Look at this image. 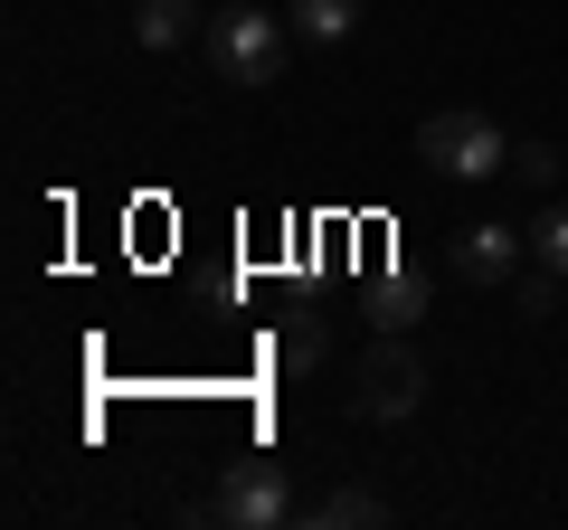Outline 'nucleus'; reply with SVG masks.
Returning <instances> with one entry per match:
<instances>
[{
	"label": "nucleus",
	"instance_id": "obj_1",
	"mask_svg": "<svg viewBox=\"0 0 568 530\" xmlns=\"http://www.w3.org/2000/svg\"><path fill=\"white\" fill-rule=\"evenodd\" d=\"M417 162L446 171V181H493V171H511V143H503V123H493V114L446 104V114L417 123Z\"/></svg>",
	"mask_w": 568,
	"mask_h": 530
},
{
	"label": "nucleus",
	"instance_id": "obj_2",
	"mask_svg": "<svg viewBox=\"0 0 568 530\" xmlns=\"http://www.w3.org/2000/svg\"><path fill=\"white\" fill-rule=\"evenodd\" d=\"M209 521L219 530H284L294 521V473L284 465H227L209 492Z\"/></svg>",
	"mask_w": 568,
	"mask_h": 530
},
{
	"label": "nucleus",
	"instance_id": "obj_3",
	"mask_svg": "<svg viewBox=\"0 0 568 530\" xmlns=\"http://www.w3.org/2000/svg\"><path fill=\"white\" fill-rule=\"evenodd\" d=\"M426 398V360L407 342H379L361 360V379H351V417H369V427H398V417H417Z\"/></svg>",
	"mask_w": 568,
	"mask_h": 530
},
{
	"label": "nucleus",
	"instance_id": "obj_4",
	"mask_svg": "<svg viewBox=\"0 0 568 530\" xmlns=\"http://www.w3.org/2000/svg\"><path fill=\"white\" fill-rule=\"evenodd\" d=\"M209 67H219L227 85H275L284 20H265V10H227V20H209Z\"/></svg>",
	"mask_w": 568,
	"mask_h": 530
},
{
	"label": "nucleus",
	"instance_id": "obj_5",
	"mask_svg": "<svg viewBox=\"0 0 568 530\" xmlns=\"http://www.w3.org/2000/svg\"><path fill=\"white\" fill-rule=\"evenodd\" d=\"M521 265H530V227L484 218V227H465V237H455V275H465V285H511Z\"/></svg>",
	"mask_w": 568,
	"mask_h": 530
},
{
	"label": "nucleus",
	"instance_id": "obj_6",
	"mask_svg": "<svg viewBox=\"0 0 568 530\" xmlns=\"http://www.w3.org/2000/svg\"><path fill=\"white\" fill-rule=\"evenodd\" d=\"M284 29L313 48H342L351 29H361V0H284Z\"/></svg>",
	"mask_w": 568,
	"mask_h": 530
},
{
	"label": "nucleus",
	"instance_id": "obj_7",
	"mask_svg": "<svg viewBox=\"0 0 568 530\" xmlns=\"http://www.w3.org/2000/svg\"><path fill=\"white\" fill-rule=\"evenodd\" d=\"M361 313H369L379 332H407V323L426 313V275H379V285L361 294Z\"/></svg>",
	"mask_w": 568,
	"mask_h": 530
},
{
	"label": "nucleus",
	"instance_id": "obj_8",
	"mask_svg": "<svg viewBox=\"0 0 568 530\" xmlns=\"http://www.w3.org/2000/svg\"><path fill=\"white\" fill-rule=\"evenodd\" d=\"M133 39L142 48H190V39H200V0H142V10H133Z\"/></svg>",
	"mask_w": 568,
	"mask_h": 530
},
{
	"label": "nucleus",
	"instance_id": "obj_9",
	"mask_svg": "<svg viewBox=\"0 0 568 530\" xmlns=\"http://www.w3.org/2000/svg\"><path fill=\"white\" fill-rule=\"evenodd\" d=\"M304 521H323V530H379V521H388V502H379L369 483H342V492H323Z\"/></svg>",
	"mask_w": 568,
	"mask_h": 530
},
{
	"label": "nucleus",
	"instance_id": "obj_10",
	"mask_svg": "<svg viewBox=\"0 0 568 530\" xmlns=\"http://www.w3.org/2000/svg\"><path fill=\"white\" fill-rule=\"evenodd\" d=\"M559 285H568V275H549V265L530 256L521 275H511V304H521V323H549V313H559Z\"/></svg>",
	"mask_w": 568,
	"mask_h": 530
},
{
	"label": "nucleus",
	"instance_id": "obj_11",
	"mask_svg": "<svg viewBox=\"0 0 568 530\" xmlns=\"http://www.w3.org/2000/svg\"><path fill=\"white\" fill-rule=\"evenodd\" d=\"M275 360H284V369H323V323H313V313H284Z\"/></svg>",
	"mask_w": 568,
	"mask_h": 530
},
{
	"label": "nucleus",
	"instance_id": "obj_12",
	"mask_svg": "<svg viewBox=\"0 0 568 530\" xmlns=\"http://www.w3.org/2000/svg\"><path fill=\"white\" fill-rule=\"evenodd\" d=\"M530 256H540L549 275H568V200H559V208H540V227H530Z\"/></svg>",
	"mask_w": 568,
	"mask_h": 530
},
{
	"label": "nucleus",
	"instance_id": "obj_13",
	"mask_svg": "<svg viewBox=\"0 0 568 530\" xmlns=\"http://www.w3.org/2000/svg\"><path fill=\"white\" fill-rule=\"evenodd\" d=\"M511 181L549 190V181H559V143H511Z\"/></svg>",
	"mask_w": 568,
	"mask_h": 530
}]
</instances>
